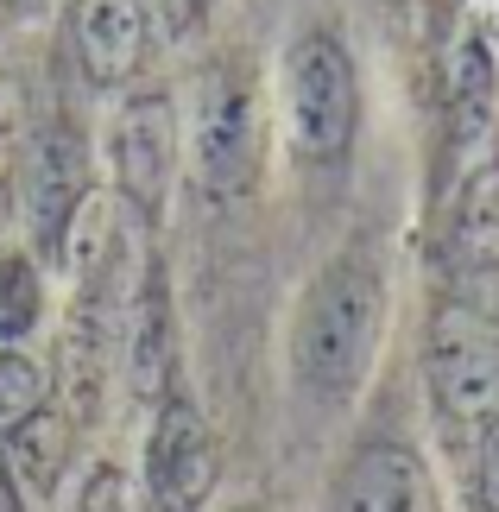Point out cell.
Listing matches in <instances>:
<instances>
[{"label": "cell", "instance_id": "obj_1", "mask_svg": "<svg viewBox=\"0 0 499 512\" xmlns=\"http://www.w3.org/2000/svg\"><path fill=\"white\" fill-rule=\"evenodd\" d=\"M386 260L367 241L335 247L291 310V373L310 399L342 405L367 386L386 336Z\"/></svg>", "mask_w": 499, "mask_h": 512}, {"label": "cell", "instance_id": "obj_2", "mask_svg": "<svg viewBox=\"0 0 499 512\" xmlns=\"http://www.w3.org/2000/svg\"><path fill=\"white\" fill-rule=\"evenodd\" d=\"M184 171L190 190L203 203L228 209L247 203L259 190V171H266V146H272V95L266 76L241 45L209 51L203 64L190 70L184 102Z\"/></svg>", "mask_w": 499, "mask_h": 512}, {"label": "cell", "instance_id": "obj_3", "mask_svg": "<svg viewBox=\"0 0 499 512\" xmlns=\"http://www.w3.org/2000/svg\"><path fill=\"white\" fill-rule=\"evenodd\" d=\"M361 114H367L361 64H354L342 26H329V19L297 26L272 70V127L285 140L291 165L304 171L348 165L354 140H361Z\"/></svg>", "mask_w": 499, "mask_h": 512}, {"label": "cell", "instance_id": "obj_4", "mask_svg": "<svg viewBox=\"0 0 499 512\" xmlns=\"http://www.w3.org/2000/svg\"><path fill=\"white\" fill-rule=\"evenodd\" d=\"M102 165L108 190L139 228H158L171 209L177 184H184V114H177L171 89H127L108 114L102 133Z\"/></svg>", "mask_w": 499, "mask_h": 512}, {"label": "cell", "instance_id": "obj_5", "mask_svg": "<svg viewBox=\"0 0 499 512\" xmlns=\"http://www.w3.org/2000/svg\"><path fill=\"white\" fill-rule=\"evenodd\" d=\"M424 392L455 430H487L499 418V317L474 298H436L424 323Z\"/></svg>", "mask_w": 499, "mask_h": 512}, {"label": "cell", "instance_id": "obj_6", "mask_svg": "<svg viewBox=\"0 0 499 512\" xmlns=\"http://www.w3.org/2000/svg\"><path fill=\"white\" fill-rule=\"evenodd\" d=\"M13 190H19V222L38 260H51L57 234L70 228V215L102 190V159L95 140L76 121H38L32 140L13 152Z\"/></svg>", "mask_w": 499, "mask_h": 512}, {"label": "cell", "instance_id": "obj_7", "mask_svg": "<svg viewBox=\"0 0 499 512\" xmlns=\"http://www.w3.org/2000/svg\"><path fill=\"white\" fill-rule=\"evenodd\" d=\"M158 13L152 0H70L64 13V45L76 76L95 95H127L139 89L152 51H158Z\"/></svg>", "mask_w": 499, "mask_h": 512}, {"label": "cell", "instance_id": "obj_8", "mask_svg": "<svg viewBox=\"0 0 499 512\" xmlns=\"http://www.w3.org/2000/svg\"><path fill=\"white\" fill-rule=\"evenodd\" d=\"M215 481H222V456H215V430L196 411V399L190 392L158 399L152 430H146V468H139L146 506L152 512H203Z\"/></svg>", "mask_w": 499, "mask_h": 512}, {"label": "cell", "instance_id": "obj_9", "mask_svg": "<svg viewBox=\"0 0 499 512\" xmlns=\"http://www.w3.org/2000/svg\"><path fill=\"white\" fill-rule=\"evenodd\" d=\"M329 512H443V494L411 443H361L335 468Z\"/></svg>", "mask_w": 499, "mask_h": 512}, {"label": "cell", "instance_id": "obj_10", "mask_svg": "<svg viewBox=\"0 0 499 512\" xmlns=\"http://www.w3.org/2000/svg\"><path fill=\"white\" fill-rule=\"evenodd\" d=\"M121 348H127L133 399H146V405L171 399L177 392V310H171V285H165V266L158 260H146V272L133 279Z\"/></svg>", "mask_w": 499, "mask_h": 512}, {"label": "cell", "instance_id": "obj_11", "mask_svg": "<svg viewBox=\"0 0 499 512\" xmlns=\"http://www.w3.org/2000/svg\"><path fill=\"white\" fill-rule=\"evenodd\" d=\"M76 456V418L57 405H38L32 418H19L13 430H0V475L13 481L19 500H51L70 475Z\"/></svg>", "mask_w": 499, "mask_h": 512}, {"label": "cell", "instance_id": "obj_12", "mask_svg": "<svg viewBox=\"0 0 499 512\" xmlns=\"http://www.w3.org/2000/svg\"><path fill=\"white\" fill-rule=\"evenodd\" d=\"M449 253L462 272H499V152L481 146L449 190Z\"/></svg>", "mask_w": 499, "mask_h": 512}, {"label": "cell", "instance_id": "obj_13", "mask_svg": "<svg viewBox=\"0 0 499 512\" xmlns=\"http://www.w3.org/2000/svg\"><path fill=\"white\" fill-rule=\"evenodd\" d=\"M45 260H38L32 247H7L0 253V342L19 348L26 336H38V323H45Z\"/></svg>", "mask_w": 499, "mask_h": 512}, {"label": "cell", "instance_id": "obj_14", "mask_svg": "<svg viewBox=\"0 0 499 512\" xmlns=\"http://www.w3.org/2000/svg\"><path fill=\"white\" fill-rule=\"evenodd\" d=\"M38 405H51V373L38 367L26 348L0 342V430H13L19 418H32Z\"/></svg>", "mask_w": 499, "mask_h": 512}, {"label": "cell", "instance_id": "obj_15", "mask_svg": "<svg viewBox=\"0 0 499 512\" xmlns=\"http://www.w3.org/2000/svg\"><path fill=\"white\" fill-rule=\"evenodd\" d=\"M70 512H152L146 506V487H139L121 462H95L70 494Z\"/></svg>", "mask_w": 499, "mask_h": 512}, {"label": "cell", "instance_id": "obj_16", "mask_svg": "<svg viewBox=\"0 0 499 512\" xmlns=\"http://www.w3.org/2000/svg\"><path fill=\"white\" fill-rule=\"evenodd\" d=\"M38 108H32V83L19 76V64H0V159H13L32 140Z\"/></svg>", "mask_w": 499, "mask_h": 512}, {"label": "cell", "instance_id": "obj_17", "mask_svg": "<svg viewBox=\"0 0 499 512\" xmlns=\"http://www.w3.org/2000/svg\"><path fill=\"white\" fill-rule=\"evenodd\" d=\"M468 475H474V506L481 512H499V418L487 430H474V462H468Z\"/></svg>", "mask_w": 499, "mask_h": 512}, {"label": "cell", "instance_id": "obj_18", "mask_svg": "<svg viewBox=\"0 0 499 512\" xmlns=\"http://www.w3.org/2000/svg\"><path fill=\"white\" fill-rule=\"evenodd\" d=\"M152 13H158V32H190L209 13V0H152Z\"/></svg>", "mask_w": 499, "mask_h": 512}, {"label": "cell", "instance_id": "obj_19", "mask_svg": "<svg viewBox=\"0 0 499 512\" xmlns=\"http://www.w3.org/2000/svg\"><path fill=\"white\" fill-rule=\"evenodd\" d=\"M0 512H26V500L13 494V481H7V475H0Z\"/></svg>", "mask_w": 499, "mask_h": 512}, {"label": "cell", "instance_id": "obj_20", "mask_svg": "<svg viewBox=\"0 0 499 512\" xmlns=\"http://www.w3.org/2000/svg\"><path fill=\"white\" fill-rule=\"evenodd\" d=\"M436 13H462V7H474V0H430Z\"/></svg>", "mask_w": 499, "mask_h": 512}, {"label": "cell", "instance_id": "obj_21", "mask_svg": "<svg viewBox=\"0 0 499 512\" xmlns=\"http://www.w3.org/2000/svg\"><path fill=\"white\" fill-rule=\"evenodd\" d=\"M228 512H266V506H228Z\"/></svg>", "mask_w": 499, "mask_h": 512}, {"label": "cell", "instance_id": "obj_22", "mask_svg": "<svg viewBox=\"0 0 499 512\" xmlns=\"http://www.w3.org/2000/svg\"><path fill=\"white\" fill-rule=\"evenodd\" d=\"M7 7H38V0H7Z\"/></svg>", "mask_w": 499, "mask_h": 512}]
</instances>
